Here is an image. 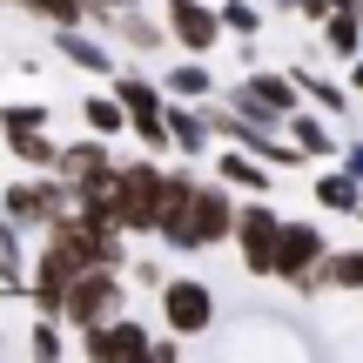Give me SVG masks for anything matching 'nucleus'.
Listing matches in <instances>:
<instances>
[{
    "label": "nucleus",
    "instance_id": "4",
    "mask_svg": "<svg viewBox=\"0 0 363 363\" xmlns=\"http://www.w3.org/2000/svg\"><path fill=\"white\" fill-rule=\"evenodd\" d=\"M175 21H182V34H189L195 48H202V40H208V21H202V13H195V7H175Z\"/></svg>",
    "mask_w": 363,
    "mask_h": 363
},
{
    "label": "nucleus",
    "instance_id": "2",
    "mask_svg": "<svg viewBox=\"0 0 363 363\" xmlns=\"http://www.w3.org/2000/svg\"><path fill=\"white\" fill-rule=\"evenodd\" d=\"M249 256H256V269H269V242H276V222L269 216H249Z\"/></svg>",
    "mask_w": 363,
    "mask_h": 363
},
{
    "label": "nucleus",
    "instance_id": "3",
    "mask_svg": "<svg viewBox=\"0 0 363 363\" xmlns=\"http://www.w3.org/2000/svg\"><path fill=\"white\" fill-rule=\"evenodd\" d=\"M94 350H101V357H115V350H142V337H135V330H108V337H94Z\"/></svg>",
    "mask_w": 363,
    "mask_h": 363
},
{
    "label": "nucleus",
    "instance_id": "1",
    "mask_svg": "<svg viewBox=\"0 0 363 363\" xmlns=\"http://www.w3.org/2000/svg\"><path fill=\"white\" fill-rule=\"evenodd\" d=\"M169 316H175V330H202L208 323V296L195 283H175L169 289Z\"/></svg>",
    "mask_w": 363,
    "mask_h": 363
}]
</instances>
